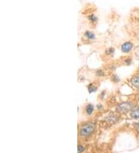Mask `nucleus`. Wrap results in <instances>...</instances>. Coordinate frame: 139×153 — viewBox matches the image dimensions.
<instances>
[{
  "instance_id": "2",
  "label": "nucleus",
  "mask_w": 139,
  "mask_h": 153,
  "mask_svg": "<svg viewBox=\"0 0 139 153\" xmlns=\"http://www.w3.org/2000/svg\"><path fill=\"white\" fill-rule=\"evenodd\" d=\"M135 105L132 101H123L119 103L115 108V111L117 114H127L131 112V111L135 108Z\"/></svg>"
},
{
  "instance_id": "13",
  "label": "nucleus",
  "mask_w": 139,
  "mask_h": 153,
  "mask_svg": "<svg viewBox=\"0 0 139 153\" xmlns=\"http://www.w3.org/2000/svg\"><path fill=\"white\" fill-rule=\"evenodd\" d=\"M95 75L97 77H104L105 76V72L103 69H97L95 71Z\"/></svg>"
},
{
  "instance_id": "12",
  "label": "nucleus",
  "mask_w": 139,
  "mask_h": 153,
  "mask_svg": "<svg viewBox=\"0 0 139 153\" xmlns=\"http://www.w3.org/2000/svg\"><path fill=\"white\" fill-rule=\"evenodd\" d=\"M115 53V48L114 47H108V49H106L105 54L107 56H113Z\"/></svg>"
},
{
  "instance_id": "14",
  "label": "nucleus",
  "mask_w": 139,
  "mask_h": 153,
  "mask_svg": "<svg viewBox=\"0 0 139 153\" xmlns=\"http://www.w3.org/2000/svg\"><path fill=\"white\" fill-rule=\"evenodd\" d=\"M132 64V57L128 56V57H125L124 60V64L126 66H130Z\"/></svg>"
},
{
  "instance_id": "10",
  "label": "nucleus",
  "mask_w": 139,
  "mask_h": 153,
  "mask_svg": "<svg viewBox=\"0 0 139 153\" xmlns=\"http://www.w3.org/2000/svg\"><path fill=\"white\" fill-rule=\"evenodd\" d=\"M87 19L90 21V22H91L94 25L96 24L97 21H98L97 16L95 14H94V13H91V14H89V15L87 16Z\"/></svg>"
},
{
  "instance_id": "16",
  "label": "nucleus",
  "mask_w": 139,
  "mask_h": 153,
  "mask_svg": "<svg viewBox=\"0 0 139 153\" xmlns=\"http://www.w3.org/2000/svg\"><path fill=\"white\" fill-rule=\"evenodd\" d=\"M96 109L97 111H103L104 110V106H103V105H102V104L98 103V104L96 105Z\"/></svg>"
},
{
  "instance_id": "5",
  "label": "nucleus",
  "mask_w": 139,
  "mask_h": 153,
  "mask_svg": "<svg viewBox=\"0 0 139 153\" xmlns=\"http://www.w3.org/2000/svg\"><path fill=\"white\" fill-rule=\"evenodd\" d=\"M94 106L92 104H91V103H88L84 107V113L87 116H91L94 114Z\"/></svg>"
},
{
  "instance_id": "3",
  "label": "nucleus",
  "mask_w": 139,
  "mask_h": 153,
  "mask_svg": "<svg viewBox=\"0 0 139 153\" xmlns=\"http://www.w3.org/2000/svg\"><path fill=\"white\" fill-rule=\"evenodd\" d=\"M120 121V116L117 113H113L111 112L108 115H106L104 118H103V121L106 125H108L110 126L114 125L115 124H117L118 121Z\"/></svg>"
},
{
  "instance_id": "17",
  "label": "nucleus",
  "mask_w": 139,
  "mask_h": 153,
  "mask_svg": "<svg viewBox=\"0 0 139 153\" xmlns=\"http://www.w3.org/2000/svg\"><path fill=\"white\" fill-rule=\"evenodd\" d=\"M106 93H107V91H106L105 90H104V91H102L100 94V98L104 99V97H105V95H106Z\"/></svg>"
},
{
  "instance_id": "6",
  "label": "nucleus",
  "mask_w": 139,
  "mask_h": 153,
  "mask_svg": "<svg viewBox=\"0 0 139 153\" xmlns=\"http://www.w3.org/2000/svg\"><path fill=\"white\" fill-rule=\"evenodd\" d=\"M130 83L134 88L139 90V74L132 76L131 80H130Z\"/></svg>"
},
{
  "instance_id": "8",
  "label": "nucleus",
  "mask_w": 139,
  "mask_h": 153,
  "mask_svg": "<svg viewBox=\"0 0 139 153\" xmlns=\"http://www.w3.org/2000/svg\"><path fill=\"white\" fill-rule=\"evenodd\" d=\"M130 118L132 119H139V107H135L129 113Z\"/></svg>"
},
{
  "instance_id": "18",
  "label": "nucleus",
  "mask_w": 139,
  "mask_h": 153,
  "mask_svg": "<svg viewBox=\"0 0 139 153\" xmlns=\"http://www.w3.org/2000/svg\"><path fill=\"white\" fill-rule=\"evenodd\" d=\"M110 70H111V71H114L116 70V66L114 65V64H111V66H110Z\"/></svg>"
},
{
  "instance_id": "1",
  "label": "nucleus",
  "mask_w": 139,
  "mask_h": 153,
  "mask_svg": "<svg viewBox=\"0 0 139 153\" xmlns=\"http://www.w3.org/2000/svg\"><path fill=\"white\" fill-rule=\"evenodd\" d=\"M96 123L94 121H85L82 122L81 125L79 126L78 130V135L80 138L86 139L91 137L96 131Z\"/></svg>"
},
{
  "instance_id": "11",
  "label": "nucleus",
  "mask_w": 139,
  "mask_h": 153,
  "mask_svg": "<svg viewBox=\"0 0 139 153\" xmlns=\"http://www.w3.org/2000/svg\"><path fill=\"white\" fill-rule=\"evenodd\" d=\"M111 80L114 84H118V83L120 81V78L119 77L118 75L116 74H114L111 75Z\"/></svg>"
},
{
  "instance_id": "15",
  "label": "nucleus",
  "mask_w": 139,
  "mask_h": 153,
  "mask_svg": "<svg viewBox=\"0 0 139 153\" xmlns=\"http://www.w3.org/2000/svg\"><path fill=\"white\" fill-rule=\"evenodd\" d=\"M77 151L78 153H83V152L85 151V147H84L83 145H82V144H78Z\"/></svg>"
},
{
  "instance_id": "9",
  "label": "nucleus",
  "mask_w": 139,
  "mask_h": 153,
  "mask_svg": "<svg viewBox=\"0 0 139 153\" xmlns=\"http://www.w3.org/2000/svg\"><path fill=\"white\" fill-rule=\"evenodd\" d=\"M87 91H88V92H89L90 94L95 93V92H97V89H98L97 86L95 85L94 83H90V84L87 85Z\"/></svg>"
},
{
  "instance_id": "4",
  "label": "nucleus",
  "mask_w": 139,
  "mask_h": 153,
  "mask_svg": "<svg viewBox=\"0 0 139 153\" xmlns=\"http://www.w3.org/2000/svg\"><path fill=\"white\" fill-rule=\"evenodd\" d=\"M133 48L134 43L130 41L124 42L120 46V51H121L122 53H130L133 50Z\"/></svg>"
},
{
  "instance_id": "7",
  "label": "nucleus",
  "mask_w": 139,
  "mask_h": 153,
  "mask_svg": "<svg viewBox=\"0 0 139 153\" xmlns=\"http://www.w3.org/2000/svg\"><path fill=\"white\" fill-rule=\"evenodd\" d=\"M84 37L87 39V40H90V41H94L96 39V35L94 32L91 31V30H87L83 33Z\"/></svg>"
}]
</instances>
